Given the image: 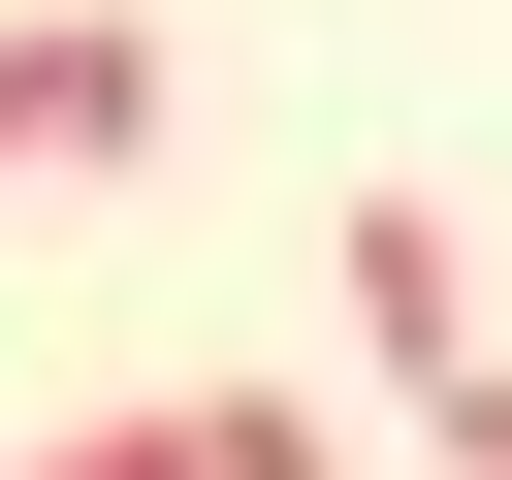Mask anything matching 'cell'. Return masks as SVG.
<instances>
[{
    "label": "cell",
    "mask_w": 512,
    "mask_h": 480,
    "mask_svg": "<svg viewBox=\"0 0 512 480\" xmlns=\"http://www.w3.org/2000/svg\"><path fill=\"white\" fill-rule=\"evenodd\" d=\"M96 160H160V32L128 0H32L0 32V192H96Z\"/></svg>",
    "instance_id": "cell-1"
},
{
    "label": "cell",
    "mask_w": 512,
    "mask_h": 480,
    "mask_svg": "<svg viewBox=\"0 0 512 480\" xmlns=\"http://www.w3.org/2000/svg\"><path fill=\"white\" fill-rule=\"evenodd\" d=\"M352 352H384V384H480V256H448V192H352Z\"/></svg>",
    "instance_id": "cell-2"
},
{
    "label": "cell",
    "mask_w": 512,
    "mask_h": 480,
    "mask_svg": "<svg viewBox=\"0 0 512 480\" xmlns=\"http://www.w3.org/2000/svg\"><path fill=\"white\" fill-rule=\"evenodd\" d=\"M192 480H352V416H288V384H192Z\"/></svg>",
    "instance_id": "cell-3"
},
{
    "label": "cell",
    "mask_w": 512,
    "mask_h": 480,
    "mask_svg": "<svg viewBox=\"0 0 512 480\" xmlns=\"http://www.w3.org/2000/svg\"><path fill=\"white\" fill-rule=\"evenodd\" d=\"M0 480H192V416H64V448H0Z\"/></svg>",
    "instance_id": "cell-4"
},
{
    "label": "cell",
    "mask_w": 512,
    "mask_h": 480,
    "mask_svg": "<svg viewBox=\"0 0 512 480\" xmlns=\"http://www.w3.org/2000/svg\"><path fill=\"white\" fill-rule=\"evenodd\" d=\"M416 448H448V480H512V352H480V384H416Z\"/></svg>",
    "instance_id": "cell-5"
}]
</instances>
